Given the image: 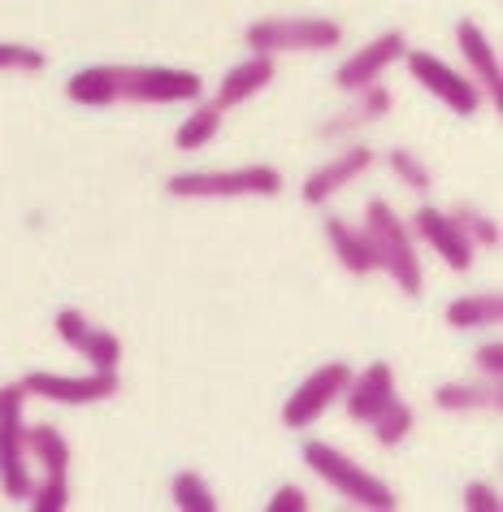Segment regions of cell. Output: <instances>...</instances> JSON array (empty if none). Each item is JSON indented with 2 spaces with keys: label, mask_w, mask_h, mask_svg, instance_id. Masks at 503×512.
<instances>
[{
  "label": "cell",
  "mask_w": 503,
  "mask_h": 512,
  "mask_svg": "<svg viewBox=\"0 0 503 512\" xmlns=\"http://www.w3.org/2000/svg\"><path fill=\"white\" fill-rule=\"evenodd\" d=\"M404 61H408L412 79H417L430 96L443 100L451 113H460V118H473L477 113L482 92H477V83H469L460 70H451L447 61H438L434 53H421V48H404Z\"/></svg>",
  "instance_id": "ba28073f"
},
{
  "label": "cell",
  "mask_w": 503,
  "mask_h": 512,
  "mask_svg": "<svg viewBox=\"0 0 503 512\" xmlns=\"http://www.w3.org/2000/svg\"><path fill=\"white\" fill-rule=\"evenodd\" d=\"M282 174L274 165H239V170H196V174H174L170 196L178 200H230V196H278Z\"/></svg>",
  "instance_id": "277c9868"
},
{
  "label": "cell",
  "mask_w": 503,
  "mask_h": 512,
  "mask_svg": "<svg viewBox=\"0 0 503 512\" xmlns=\"http://www.w3.org/2000/svg\"><path fill=\"white\" fill-rule=\"evenodd\" d=\"M343 400H347V417L365 421V426H369V421L395 400V369L386 365V361H373L365 374H352V382H347V391H343Z\"/></svg>",
  "instance_id": "4fadbf2b"
},
{
  "label": "cell",
  "mask_w": 503,
  "mask_h": 512,
  "mask_svg": "<svg viewBox=\"0 0 503 512\" xmlns=\"http://www.w3.org/2000/svg\"><path fill=\"white\" fill-rule=\"evenodd\" d=\"M373 165V152L369 148H347V152H339V157H330L321 170H313L304 178V204H321V200H330L334 191H343L347 183H356L360 174H365Z\"/></svg>",
  "instance_id": "5bb4252c"
},
{
  "label": "cell",
  "mask_w": 503,
  "mask_h": 512,
  "mask_svg": "<svg viewBox=\"0 0 503 512\" xmlns=\"http://www.w3.org/2000/svg\"><path fill=\"white\" fill-rule=\"evenodd\" d=\"M360 235H365L369 252H373V265L391 274V283H399L404 296H421V287H425L421 256H417V248H412L408 226L395 217L391 204H386V200H369L365 230H360Z\"/></svg>",
  "instance_id": "7a4b0ae2"
},
{
  "label": "cell",
  "mask_w": 503,
  "mask_h": 512,
  "mask_svg": "<svg viewBox=\"0 0 503 512\" xmlns=\"http://www.w3.org/2000/svg\"><path fill=\"white\" fill-rule=\"evenodd\" d=\"M27 499L35 512H61L70 504V473H48L40 486H31Z\"/></svg>",
  "instance_id": "d4e9b609"
},
{
  "label": "cell",
  "mask_w": 503,
  "mask_h": 512,
  "mask_svg": "<svg viewBox=\"0 0 503 512\" xmlns=\"http://www.w3.org/2000/svg\"><path fill=\"white\" fill-rule=\"evenodd\" d=\"M243 40L256 53H326L343 44V27L334 18H261L243 31Z\"/></svg>",
  "instance_id": "5b68a950"
},
{
  "label": "cell",
  "mask_w": 503,
  "mask_h": 512,
  "mask_svg": "<svg viewBox=\"0 0 503 512\" xmlns=\"http://www.w3.org/2000/svg\"><path fill=\"white\" fill-rule=\"evenodd\" d=\"M304 465L313 469L326 486H334L343 499H352L356 508H373V512H395L399 508V499H395L391 486H386L382 478H373L369 469H360L352 456L339 452V447L308 439L304 443Z\"/></svg>",
  "instance_id": "3957f363"
},
{
  "label": "cell",
  "mask_w": 503,
  "mask_h": 512,
  "mask_svg": "<svg viewBox=\"0 0 503 512\" xmlns=\"http://www.w3.org/2000/svg\"><path fill=\"white\" fill-rule=\"evenodd\" d=\"M347 382H352V365H343V361L321 365L317 374H308L300 387H295V395H287V404H282V426L308 430L347 391Z\"/></svg>",
  "instance_id": "52a82bcc"
},
{
  "label": "cell",
  "mask_w": 503,
  "mask_h": 512,
  "mask_svg": "<svg viewBox=\"0 0 503 512\" xmlns=\"http://www.w3.org/2000/svg\"><path fill=\"white\" fill-rule=\"evenodd\" d=\"M456 44H460V57L473 66L477 83L490 92V100H495V113L503 109V70H499V57H495V44L482 35V27L477 22H456Z\"/></svg>",
  "instance_id": "9a60e30c"
},
{
  "label": "cell",
  "mask_w": 503,
  "mask_h": 512,
  "mask_svg": "<svg viewBox=\"0 0 503 512\" xmlns=\"http://www.w3.org/2000/svg\"><path fill=\"white\" fill-rule=\"evenodd\" d=\"M404 48H408L404 31H386V35H378L373 44L356 48V53L339 66V74H334V83H339L343 92H365V87H373V83L382 79L391 61L404 57Z\"/></svg>",
  "instance_id": "30bf717a"
},
{
  "label": "cell",
  "mask_w": 503,
  "mask_h": 512,
  "mask_svg": "<svg viewBox=\"0 0 503 512\" xmlns=\"http://www.w3.org/2000/svg\"><path fill=\"white\" fill-rule=\"evenodd\" d=\"M217 131H222V109L217 105H200L191 118H183V126H178V135H174V144L183 148V152H200V148H209Z\"/></svg>",
  "instance_id": "7402d4cb"
},
{
  "label": "cell",
  "mask_w": 503,
  "mask_h": 512,
  "mask_svg": "<svg viewBox=\"0 0 503 512\" xmlns=\"http://www.w3.org/2000/svg\"><path fill=\"white\" fill-rule=\"evenodd\" d=\"M308 508V499L300 486H278L274 499H269V512H304Z\"/></svg>",
  "instance_id": "4dcf8cb0"
},
{
  "label": "cell",
  "mask_w": 503,
  "mask_h": 512,
  "mask_svg": "<svg viewBox=\"0 0 503 512\" xmlns=\"http://www.w3.org/2000/svg\"><path fill=\"white\" fill-rule=\"evenodd\" d=\"M391 170L404 178V187H412V191H430V170H425V165L412 157L408 148H395V152H391Z\"/></svg>",
  "instance_id": "83f0119b"
},
{
  "label": "cell",
  "mask_w": 503,
  "mask_h": 512,
  "mask_svg": "<svg viewBox=\"0 0 503 512\" xmlns=\"http://www.w3.org/2000/svg\"><path fill=\"white\" fill-rule=\"evenodd\" d=\"M274 74H278L274 70V57H269V53H252L248 61H239V66L230 70L222 83H217V100H213V105L222 109V113L243 105V100H252L265 83H274Z\"/></svg>",
  "instance_id": "2e32d148"
},
{
  "label": "cell",
  "mask_w": 503,
  "mask_h": 512,
  "mask_svg": "<svg viewBox=\"0 0 503 512\" xmlns=\"http://www.w3.org/2000/svg\"><path fill=\"white\" fill-rule=\"evenodd\" d=\"M434 404L443 413H499L503 408V387L499 378L486 382H443L434 391Z\"/></svg>",
  "instance_id": "e0dca14e"
},
{
  "label": "cell",
  "mask_w": 503,
  "mask_h": 512,
  "mask_svg": "<svg viewBox=\"0 0 503 512\" xmlns=\"http://www.w3.org/2000/svg\"><path fill=\"white\" fill-rule=\"evenodd\" d=\"M456 217V226L464 230V235H469V243L473 248H499V222H490L486 213H477V209H456L451 213Z\"/></svg>",
  "instance_id": "484cf974"
},
{
  "label": "cell",
  "mask_w": 503,
  "mask_h": 512,
  "mask_svg": "<svg viewBox=\"0 0 503 512\" xmlns=\"http://www.w3.org/2000/svg\"><path fill=\"white\" fill-rule=\"evenodd\" d=\"M464 508L469 512H499V491L486 482H469L464 486Z\"/></svg>",
  "instance_id": "f1b7e54d"
},
{
  "label": "cell",
  "mask_w": 503,
  "mask_h": 512,
  "mask_svg": "<svg viewBox=\"0 0 503 512\" xmlns=\"http://www.w3.org/2000/svg\"><path fill=\"white\" fill-rule=\"evenodd\" d=\"M27 395H40V400L53 404H100L118 395V369H92L87 378H70V374H27L22 378Z\"/></svg>",
  "instance_id": "9c48e42d"
},
{
  "label": "cell",
  "mask_w": 503,
  "mask_h": 512,
  "mask_svg": "<svg viewBox=\"0 0 503 512\" xmlns=\"http://www.w3.org/2000/svg\"><path fill=\"white\" fill-rule=\"evenodd\" d=\"M0 70H22V74L44 70V48H27V44H0Z\"/></svg>",
  "instance_id": "4316f807"
},
{
  "label": "cell",
  "mask_w": 503,
  "mask_h": 512,
  "mask_svg": "<svg viewBox=\"0 0 503 512\" xmlns=\"http://www.w3.org/2000/svg\"><path fill=\"white\" fill-rule=\"evenodd\" d=\"M443 317H447V326H456V330H486V326H499V322H503V296H499V291H477V296L451 300Z\"/></svg>",
  "instance_id": "d6986e66"
},
{
  "label": "cell",
  "mask_w": 503,
  "mask_h": 512,
  "mask_svg": "<svg viewBox=\"0 0 503 512\" xmlns=\"http://www.w3.org/2000/svg\"><path fill=\"white\" fill-rule=\"evenodd\" d=\"M174 504L183 512H217V499L200 473H174Z\"/></svg>",
  "instance_id": "cb8c5ba5"
},
{
  "label": "cell",
  "mask_w": 503,
  "mask_h": 512,
  "mask_svg": "<svg viewBox=\"0 0 503 512\" xmlns=\"http://www.w3.org/2000/svg\"><path fill=\"white\" fill-rule=\"evenodd\" d=\"M412 230H417V235L430 243L438 256H443L451 270H460V274L473 270V243L456 226V217H451V213H438V209H430V204H421L417 217H412Z\"/></svg>",
  "instance_id": "7c38bea8"
},
{
  "label": "cell",
  "mask_w": 503,
  "mask_h": 512,
  "mask_svg": "<svg viewBox=\"0 0 503 512\" xmlns=\"http://www.w3.org/2000/svg\"><path fill=\"white\" fill-rule=\"evenodd\" d=\"M74 105H178V100H200L204 79L196 70L170 66H92L79 70L66 83Z\"/></svg>",
  "instance_id": "6da1fadb"
},
{
  "label": "cell",
  "mask_w": 503,
  "mask_h": 512,
  "mask_svg": "<svg viewBox=\"0 0 503 512\" xmlns=\"http://www.w3.org/2000/svg\"><path fill=\"white\" fill-rule=\"evenodd\" d=\"M369 426H373V439H378L382 447H395V443H404V439H408V430H412V408L395 395V400L386 404L382 413L369 421Z\"/></svg>",
  "instance_id": "603a6c76"
},
{
  "label": "cell",
  "mask_w": 503,
  "mask_h": 512,
  "mask_svg": "<svg viewBox=\"0 0 503 512\" xmlns=\"http://www.w3.org/2000/svg\"><path fill=\"white\" fill-rule=\"evenodd\" d=\"M356 96H360V100H356L352 109H343L334 122L321 126V135H326V139L347 135V131H356V126H369V122H378V118H386V113H391V96H386L378 83L365 87V92H356Z\"/></svg>",
  "instance_id": "ffe728a7"
},
{
  "label": "cell",
  "mask_w": 503,
  "mask_h": 512,
  "mask_svg": "<svg viewBox=\"0 0 503 512\" xmlns=\"http://www.w3.org/2000/svg\"><path fill=\"white\" fill-rule=\"evenodd\" d=\"M57 335L66 339L74 352H83L87 361H92V369H118V361H122V339L113 335V330L92 326L79 309L57 313Z\"/></svg>",
  "instance_id": "8fae6325"
},
{
  "label": "cell",
  "mask_w": 503,
  "mask_h": 512,
  "mask_svg": "<svg viewBox=\"0 0 503 512\" xmlns=\"http://www.w3.org/2000/svg\"><path fill=\"white\" fill-rule=\"evenodd\" d=\"M22 404H27V387L9 382L0 387V486L9 499L31 495V465H27V426H22Z\"/></svg>",
  "instance_id": "8992f818"
},
{
  "label": "cell",
  "mask_w": 503,
  "mask_h": 512,
  "mask_svg": "<svg viewBox=\"0 0 503 512\" xmlns=\"http://www.w3.org/2000/svg\"><path fill=\"white\" fill-rule=\"evenodd\" d=\"M27 456L40 460L44 473H70V439L48 421L27 430Z\"/></svg>",
  "instance_id": "44dd1931"
},
{
  "label": "cell",
  "mask_w": 503,
  "mask_h": 512,
  "mask_svg": "<svg viewBox=\"0 0 503 512\" xmlns=\"http://www.w3.org/2000/svg\"><path fill=\"white\" fill-rule=\"evenodd\" d=\"M473 365L482 369V378H499L503 374V343L495 339V343H482L477 348V356H473Z\"/></svg>",
  "instance_id": "f546056e"
},
{
  "label": "cell",
  "mask_w": 503,
  "mask_h": 512,
  "mask_svg": "<svg viewBox=\"0 0 503 512\" xmlns=\"http://www.w3.org/2000/svg\"><path fill=\"white\" fill-rule=\"evenodd\" d=\"M326 239H330V248H334V256H339V265H343L347 274L365 278V274L378 270V265H373V252H369L365 235H360L356 226H347L343 217H326Z\"/></svg>",
  "instance_id": "ac0fdd59"
}]
</instances>
